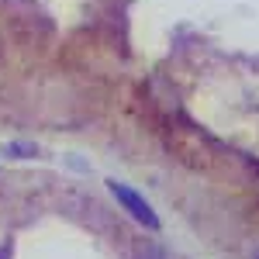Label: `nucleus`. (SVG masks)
I'll list each match as a JSON object with an SVG mask.
<instances>
[{
    "label": "nucleus",
    "mask_w": 259,
    "mask_h": 259,
    "mask_svg": "<svg viewBox=\"0 0 259 259\" xmlns=\"http://www.w3.org/2000/svg\"><path fill=\"white\" fill-rule=\"evenodd\" d=\"M107 190L114 194V200H118V204H121V207H124V211H128L135 221H139V225L152 228V232L159 228V214L152 211V204L142 197L139 190H132L128 183H118V180H111V183H107Z\"/></svg>",
    "instance_id": "1"
},
{
    "label": "nucleus",
    "mask_w": 259,
    "mask_h": 259,
    "mask_svg": "<svg viewBox=\"0 0 259 259\" xmlns=\"http://www.w3.org/2000/svg\"><path fill=\"white\" fill-rule=\"evenodd\" d=\"M0 259H11V245H0Z\"/></svg>",
    "instance_id": "2"
}]
</instances>
